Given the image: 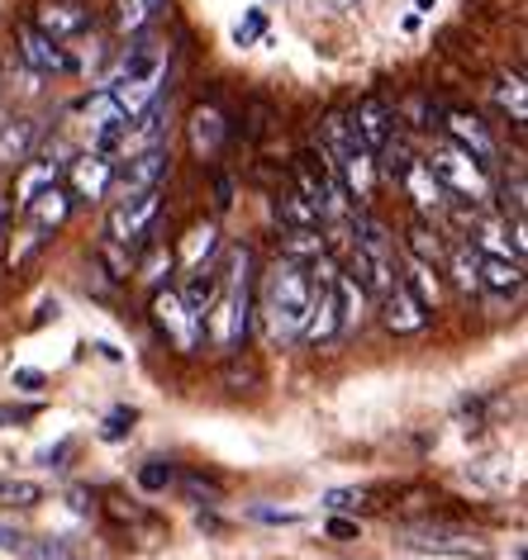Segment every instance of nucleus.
<instances>
[{"mask_svg": "<svg viewBox=\"0 0 528 560\" xmlns=\"http://www.w3.org/2000/svg\"><path fill=\"white\" fill-rule=\"evenodd\" d=\"M253 310H257L262 332H267L272 347H296L300 328H305V314H310V266L276 257L267 266V276H262V285H257Z\"/></svg>", "mask_w": 528, "mask_h": 560, "instance_id": "nucleus-1", "label": "nucleus"}, {"mask_svg": "<svg viewBox=\"0 0 528 560\" xmlns=\"http://www.w3.org/2000/svg\"><path fill=\"white\" fill-rule=\"evenodd\" d=\"M253 328V252L239 247L229 261V276L219 280V295L205 314V342H215L219 352H239Z\"/></svg>", "mask_w": 528, "mask_h": 560, "instance_id": "nucleus-2", "label": "nucleus"}, {"mask_svg": "<svg viewBox=\"0 0 528 560\" xmlns=\"http://www.w3.org/2000/svg\"><path fill=\"white\" fill-rule=\"evenodd\" d=\"M424 162H428V172L443 180V190H448V195H462V200H471V205L491 200V166H481L467 148H457L452 138L434 152V158H424Z\"/></svg>", "mask_w": 528, "mask_h": 560, "instance_id": "nucleus-3", "label": "nucleus"}, {"mask_svg": "<svg viewBox=\"0 0 528 560\" xmlns=\"http://www.w3.org/2000/svg\"><path fill=\"white\" fill-rule=\"evenodd\" d=\"M400 546L448 556V560H491V541H481L477 532H462L452 523H410V527H400Z\"/></svg>", "mask_w": 528, "mask_h": 560, "instance_id": "nucleus-4", "label": "nucleus"}, {"mask_svg": "<svg viewBox=\"0 0 528 560\" xmlns=\"http://www.w3.org/2000/svg\"><path fill=\"white\" fill-rule=\"evenodd\" d=\"M158 214H162V190H138V195H124V200L110 209V223H105V237H115L124 247H148L152 229H158Z\"/></svg>", "mask_w": 528, "mask_h": 560, "instance_id": "nucleus-5", "label": "nucleus"}, {"mask_svg": "<svg viewBox=\"0 0 528 560\" xmlns=\"http://www.w3.org/2000/svg\"><path fill=\"white\" fill-rule=\"evenodd\" d=\"M152 324H158V332H162V338L172 342L182 357H196V352H200V342H205V324L186 310L176 290H162V285L152 290Z\"/></svg>", "mask_w": 528, "mask_h": 560, "instance_id": "nucleus-6", "label": "nucleus"}, {"mask_svg": "<svg viewBox=\"0 0 528 560\" xmlns=\"http://www.w3.org/2000/svg\"><path fill=\"white\" fill-rule=\"evenodd\" d=\"M167 172H172V152H167V143L158 148H144V152H129L124 162H115V186L124 195H138V190H158Z\"/></svg>", "mask_w": 528, "mask_h": 560, "instance_id": "nucleus-7", "label": "nucleus"}, {"mask_svg": "<svg viewBox=\"0 0 528 560\" xmlns=\"http://www.w3.org/2000/svg\"><path fill=\"white\" fill-rule=\"evenodd\" d=\"M34 30H44L48 38H58V44H72V38H81L95 24V15L81 0H44V5L30 15Z\"/></svg>", "mask_w": 528, "mask_h": 560, "instance_id": "nucleus-8", "label": "nucleus"}, {"mask_svg": "<svg viewBox=\"0 0 528 560\" xmlns=\"http://www.w3.org/2000/svg\"><path fill=\"white\" fill-rule=\"evenodd\" d=\"M381 324L395 332V338H410V332H424L428 328V304L414 295L405 280H395L391 290L381 295Z\"/></svg>", "mask_w": 528, "mask_h": 560, "instance_id": "nucleus-9", "label": "nucleus"}, {"mask_svg": "<svg viewBox=\"0 0 528 560\" xmlns=\"http://www.w3.org/2000/svg\"><path fill=\"white\" fill-rule=\"evenodd\" d=\"M15 44H20V58L24 62H30L34 67V72H77V62H72V52H67L62 44H58V38H48L44 30H34V24L30 20H24L20 24V30H15Z\"/></svg>", "mask_w": 528, "mask_h": 560, "instance_id": "nucleus-10", "label": "nucleus"}, {"mask_svg": "<svg viewBox=\"0 0 528 560\" xmlns=\"http://www.w3.org/2000/svg\"><path fill=\"white\" fill-rule=\"evenodd\" d=\"M347 124H353L357 143L367 152H381V143L395 133V109L386 105L381 95H363V101L353 105V115H347Z\"/></svg>", "mask_w": 528, "mask_h": 560, "instance_id": "nucleus-11", "label": "nucleus"}, {"mask_svg": "<svg viewBox=\"0 0 528 560\" xmlns=\"http://www.w3.org/2000/svg\"><path fill=\"white\" fill-rule=\"evenodd\" d=\"M67 190H72V200H101V195L115 190V162L101 158V152L67 162Z\"/></svg>", "mask_w": 528, "mask_h": 560, "instance_id": "nucleus-12", "label": "nucleus"}, {"mask_svg": "<svg viewBox=\"0 0 528 560\" xmlns=\"http://www.w3.org/2000/svg\"><path fill=\"white\" fill-rule=\"evenodd\" d=\"M448 124H443V129H448V138L457 148H467L471 158H477L481 166H495V158H500V148H495V138H491V129H485V124L471 115V109H448V115H443Z\"/></svg>", "mask_w": 528, "mask_h": 560, "instance_id": "nucleus-13", "label": "nucleus"}, {"mask_svg": "<svg viewBox=\"0 0 528 560\" xmlns=\"http://www.w3.org/2000/svg\"><path fill=\"white\" fill-rule=\"evenodd\" d=\"M395 180L405 186V195L414 200V209H424V214H434V209L448 205V190H443V180L428 172V162H424V158H414Z\"/></svg>", "mask_w": 528, "mask_h": 560, "instance_id": "nucleus-14", "label": "nucleus"}, {"mask_svg": "<svg viewBox=\"0 0 528 560\" xmlns=\"http://www.w3.org/2000/svg\"><path fill=\"white\" fill-rule=\"evenodd\" d=\"M481 285H491L495 295H519L524 290V261L519 257H500V252H481L477 257Z\"/></svg>", "mask_w": 528, "mask_h": 560, "instance_id": "nucleus-15", "label": "nucleus"}, {"mask_svg": "<svg viewBox=\"0 0 528 560\" xmlns=\"http://www.w3.org/2000/svg\"><path fill=\"white\" fill-rule=\"evenodd\" d=\"M24 214H30L38 229H48V233H58L62 223H67V214H72V190L67 186H58V180H53V186H44L34 195L30 205H24Z\"/></svg>", "mask_w": 528, "mask_h": 560, "instance_id": "nucleus-16", "label": "nucleus"}, {"mask_svg": "<svg viewBox=\"0 0 528 560\" xmlns=\"http://www.w3.org/2000/svg\"><path fill=\"white\" fill-rule=\"evenodd\" d=\"M225 138H229V119L219 115L215 105L191 109V148H196L200 158H215V152L225 148Z\"/></svg>", "mask_w": 528, "mask_h": 560, "instance_id": "nucleus-17", "label": "nucleus"}, {"mask_svg": "<svg viewBox=\"0 0 528 560\" xmlns=\"http://www.w3.org/2000/svg\"><path fill=\"white\" fill-rule=\"evenodd\" d=\"M34 143H38V119H10L0 124V166H20L34 158Z\"/></svg>", "mask_w": 528, "mask_h": 560, "instance_id": "nucleus-18", "label": "nucleus"}, {"mask_svg": "<svg viewBox=\"0 0 528 560\" xmlns=\"http://www.w3.org/2000/svg\"><path fill=\"white\" fill-rule=\"evenodd\" d=\"M219 271H210V266H191V280H186V290H176L182 295V304L191 314L205 324V314H210V304H215V295H219Z\"/></svg>", "mask_w": 528, "mask_h": 560, "instance_id": "nucleus-19", "label": "nucleus"}, {"mask_svg": "<svg viewBox=\"0 0 528 560\" xmlns=\"http://www.w3.org/2000/svg\"><path fill=\"white\" fill-rule=\"evenodd\" d=\"M62 166H67V162H53V158H38V162L30 158V162H20V180H15V200H20V209L30 205L44 186H53V180L62 176Z\"/></svg>", "mask_w": 528, "mask_h": 560, "instance_id": "nucleus-20", "label": "nucleus"}, {"mask_svg": "<svg viewBox=\"0 0 528 560\" xmlns=\"http://www.w3.org/2000/svg\"><path fill=\"white\" fill-rule=\"evenodd\" d=\"M333 295H338V324H343V328H357V324H363V318H367V290L357 285V280L347 276V271L333 276Z\"/></svg>", "mask_w": 528, "mask_h": 560, "instance_id": "nucleus-21", "label": "nucleus"}, {"mask_svg": "<svg viewBox=\"0 0 528 560\" xmlns=\"http://www.w3.org/2000/svg\"><path fill=\"white\" fill-rule=\"evenodd\" d=\"M477 257H481V247H477V243H457L448 257H443V266H448L452 280H457V290H467V295H477V290H481Z\"/></svg>", "mask_w": 528, "mask_h": 560, "instance_id": "nucleus-22", "label": "nucleus"}, {"mask_svg": "<svg viewBox=\"0 0 528 560\" xmlns=\"http://www.w3.org/2000/svg\"><path fill=\"white\" fill-rule=\"evenodd\" d=\"M410 252H414V261H424V266H443L448 243H443V233L428 219H414L410 223Z\"/></svg>", "mask_w": 528, "mask_h": 560, "instance_id": "nucleus-23", "label": "nucleus"}, {"mask_svg": "<svg viewBox=\"0 0 528 560\" xmlns=\"http://www.w3.org/2000/svg\"><path fill=\"white\" fill-rule=\"evenodd\" d=\"M95 266H101V276H110V280H129L138 266V247H124L115 237H105V243L95 247Z\"/></svg>", "mask_w": 528, "mask_h": 560, "instance_id": "nucleus-24", "label": "nucleus"}, {"mask_svg": "<svg viewBox=\"0 0 528 560\" xmlns=\"http://www.w3.org/2000/svg\"><path fill=\"white\" fill-rule=\"evenodd\" d=\"M10 556H24V560H81L72 541H62V537H24V532H20V541H15V551Z\"/></svg>", "mask_w": 528, "mask_h": 560, "instance_id": "nucleus-25", "label": "nucleus"}, {"mask_svg": "<svg viewBox=\"0 0 528 560\" xmlns=\"http://www.w3.org/2000/svg\"><path fill=\"white\" fill-rule=\"evenodd\" d=\"M276 209H282V219H286V229H324V219H319V209L305 200V195L290 186L276 195Z\"/></svg>", "mask_w": 528, "mask_h": 560, "instance_id": "nucleus-26", "label": "nucleus"}, {"mask_svg": "<svg viewBox=\"0 0 528 560\" xmlns=\"http://www.w3.org/2000/svg\"><path fill=\"white\" fill-rule=\"evenodd\" d=\"M282 247H286L282 257L300 261V266H305V261H319V257L329 252L324 237H319V229H286V233H282Z\"/></svg>", "mask_w": 528, "mask_h": 560, "instance_id": "nucleus-27", "label": "nucleus"}, {"mask_svg": "<svg viewBox=\"0 0 528 560\" xmlns=\"http://www.w3.org/2000/svg\"><path fill=\"white\" fill-rule=\"evenodd\" d=\"M167 5V0H119V15L115 24L124 34H138V30H148L152 20H158V10Z\"/></svg>", "mask_w": 528, "mask_h": 560, "instance_id": "nucleus-28", "label": "nucleus"}, {"mask_svg": "<svg viewBox=\"0 0 528 560\" xmlns=\"http://www.w3.org/2000/svg\"><path fill=\"white\" fill-rule=\"evenodd\" d=\"M215 247H219V229H215V223H196L191 237H186V247L176 252V257H182L186 266H205V257H210Z\"/></svg>", "mask_w": 528, "mask_h": 560, "instance_id": "nucleus-29", "label": "nucleus"}, {"mask_svg": "<svg viewBox=\"0 0 528 560\" xmlns=\"http://www.w3.org/2000/svg\"><path fill=\"white\" fill-rule=\"evenodd\" d=\"M495 101L505 105V109H514V124H524L528 119V101H524V77L514 72V77H500L495 81Z\"/></svg>", "mask_w": 528, "mask_h": 560, "instance_id": "nucleus-30", "label": "nucleus"}, {"mask_svg": "<svg viewBox=\"0 0 528 560\" xmlns=\"http://www.w3.org/2000/svg\"><path fill=\"white\" fill-rule=\"evenodd\" d=\"M44 247H48V229H38V223L30 219V229H24V233H20V243L10 247V266H24V261H34V257H38V252H44Z\"/></svg>", "mask_w": 528, "mask_h": 560, "instance_id": "nucleus-31", "label": "nucleus"}, {"mask_svg": "<svg viewBox=\"0 0 528 560\" xmlns=\"http://www.w3.org/2000/svg\"><path fill=\"white\" fill-rule=\"evenodd\" d=\"M324 503L333 513H363V509H371V489H329Z\"/></svg>", "mask_w": 528, "mask_h": 560, "instance_id": "nucleus-32", "label": "nucleus"}, {"mask_svg": "<svg viewBox=\"0 0 528 560\" xmlns=\"http://www.w3.org/2000/svg\"><path fill=\"white\" fill-rule=\"evenodd\" d=\"M176 480V466L172 460H144V470H138V485L148 489V494H162L167 485Z\"/></svg>", "mask_w": 528, "mask_h": 560, "instance_id": "nucleus-33", "label": "nucleus"}, {"mask_svg": "<svg viewBox=\"0 0 528 560\" xmlns=\"http://www.w3.org/2000/svg\"><path fill=\"white\" fill-rule=\"evenodd\" d=\"M172 261H176V252H172V247H158V252H152V257H148V261H138V266H134V271H138V276H144V280H148V285H162V276H167V271H172Z\"/></svg>", "mask_w": 528, "mask_h": 560, "instance_id": "nucleus-34", "label": "nucleus"}, {"mask_svg": "<svg viewBox=\"0 0 528 560\" xmlns=\"http://www.w3.org/2000/svg\"><path fill=\"white\" fill-rule=\"evenodd\" d=\"M182 489L196 503H210V509H215V503H225V489H219L215 480H200V475H182Z\"/></svg>", "mask_w": 528, "mask_h": 560, "instance_id": "nucleus-35", "label": "nucleus"}, {"mask_svg": "<svg viewBox=\"0 0 528 560\" xmlns=\"http://www.w3.org/2000/svg\"><path fill=\"white\" fill-rule=\"evenodd\" d=\"M134 423H138V409H115L105 418V428H101V438L105 442H124L134 432Z\"/></svg>", "mask_w": 528, "mask_h": 560, "instance_id": "nucleus-36", "label": "nucleus"}, {"mask_svg": "<svg viewBox=\"0 0 528 560\" xmlns=\"http://www.w3.org/2000/svg\"><path fill=\"white\" fill-rule=\"evenodd\" d=\"M0 499L15 503V509H34V503L44 499V489L30 485V480H15V485H0Z\"/></svg>", "mask_w": 528, "mask_h": 560, "instance_id": "nucleus-37", "label": "nucleus"}, {"mask_svg": "<svg viewBox=\"0 0 528 560\" xmlns=\"http://www.w3.org/2000/svg\"><path fill=\"white\" fill-rule=\"evenodd\" d=\"M257 517V523H300V513H290V509H248Z\"/></svg>", "mask_w": 528, "mask_h": 560, "instance_id": "nucleus-38", "label": "nucleus"}, {"mask_svg": "<svg viewBox=\"0 0 528 560\" xmlns=\"http://www.w3.org/2000/svg\"><path fill=\"white\" fill-rule=\"evenodd\" d=\"M38 409L34 404H24V409H0V428H15V423H30Z\"/></svg>", "mask_w": 528, "mask_h": 560, "instance_id": "nucleus-39", "label": "nucleus"}, {"mask_svg": "<svg viewBox=\"0 0 528 560\" xmlns=\"http://www.w3.org/2000/svg\"><path fill=\"white\" fill-rule=\"evenodd\" d=\"M257 34H262V15L253 10V15H248V24H239V30H233V38H239V44H253Z\"/></svg>", "mask_w": 528, "mask_h": 560, "instance_id": "nucleus-40", "label": "nucleus"}, {"mask_svg": "<svg viewBox=\"0 0 528 560\" xmlns=\"http://www.w3.org/2000/svg\"><path fill=\"white\" fill-rule=\"evenodd\" d=\"M267 119H272V109L253 101V124H248V138H262V129H267Z\"/></svg>", "mask_w": 528, "mask_h": 560, "instance_id": "nucleus-41", "label": "nucleus"}, {"mask_svg": "<svg viewBox=\"0 0 528 560\" xmlns=\"http://www.w3.org/2000/svg\"><path fill=\"white\" fill-rule=\"evenodd\" d=\"M225 385H229V389H243V385H257V371H239V366H229V371H225Z\"/></svg>", "mask_w": 528, "mask_h": 560, "instance_id": "nucleus-42", "label": "nucleus"}, {"mask_svg": "<svg viewBox=\"0 0 528 560\" xmlns=\"http://www.w3.org/2000/svg\"><path fill=\"white\" fill-rule=\"evenodd\" d=\"M215 205H219V209L233 205V180H229V176H215Z\"/></svg>", "mask_w": 528, "mask_h": 560, "instance_id": "nucleus-43", "label": "nucleus"}, {"mask_svg": "<svg viewBox=\"0 0 528 560\" xmlns=\"http://www.w3.org/2000/svg\"><path fill=\"white\" fill-rule=\"evenodd\" d=\"M329 537L353 541V537H357V523H347V517H333V523H329Z\"/></svg>", "mask_w": 528, "mask_h": 560, "instance_id": "nucleus-44", "label": "nucleus"}, {"mask_svg": "<svg viewBox=\"0 0 528 560\" xmlns=\"http://www.w3.org/2000/svg\"><path fill=\"white\" fill-rule=\"evenodd\" d=\"M10 381H15L20 389H38V385H44V375H38V371H15Z\"/></svg>", "mask_w": 528, "mask_h": 560, "instance_id": "nucleus-45", "label": "nucleus"}, {"mask_svg": "<svg viewBox=\"0 0 528 560\" xmlns=\"http://www.w3.org/2000/svg\"><path fill=\"white\" fill-rule=\"evenodd\" d=\"M67 499H72V509H77V513H91V494H87V489H72Z\"/></svg>", "mask_w": 528, "mask_h": 560, "instance_id": "nucleus-46", "label": "nucleus"}, {"mask_svg": "<svg viewBox=\"0 0 528 560\" xmlns=\"http://www.w3.org/2000/svg\"><path fill=\"white\" fill-rule=\"evenodd\" d=\"M324 5H329V10H347V5H353V0H324Z\"/></svg>", "mask_w": 528, "mask_h": 560, "instance_id": "nucleus-47", "label": "nucleus"}]
</instances>
